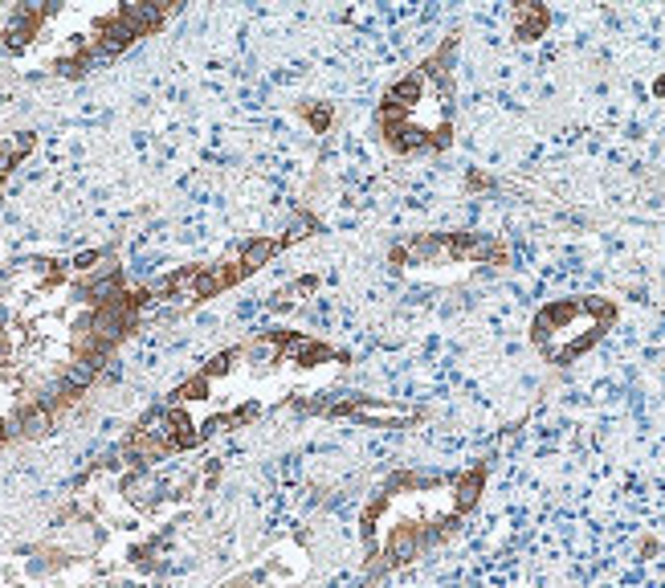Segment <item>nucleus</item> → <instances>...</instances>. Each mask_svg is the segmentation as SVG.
I'll return each mask as SVG.
<instances>
[{"instance_id":"obj_1","label":"nucleus","mask_w":665,"mask_h":588,"mask_svg":"<svg viewBox=\"0 0 665 588\" xmlns=\"http://www.w3.org/2000/svg\"><path fill=\"white\" fill-rule=\"evenodd\" d=\"M269 343L282 348L294 363H314V360H331V356H335L327 343H314L307 335H269Z\"/></svg>"},{"instance_id":"obj_2","label":"nucleus","mask_w":665,"mask_h":588,"mask_svg":"<svg viewBox=\"0 0 665 588\" xmlns=\"http://www.w3.org/2000/svg\"><path fill=\"white\" fill-rule=\"evenodd\" d=\"M41 21H45L41 8H29V12H21V17L8 25V46H21V41H29V33H33Z\"/></svg>"}]
</instances>
